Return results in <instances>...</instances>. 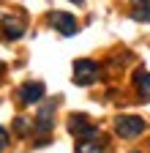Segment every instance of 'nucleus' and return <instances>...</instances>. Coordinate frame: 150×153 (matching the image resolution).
Masks as SVG:
<instances>
[{
    "label": "nucleus",
    "mask_w": 150,
    "mask_h": 153,
    "mask_svg": "<svg viewBox=\"0 0 150 153\" xmlns=\"http://www.w3.org/2000/svg\"><path fill=\"white\" fill-rule=\"evenodd\" d=\"M74 153H109V142L104 137H98V134H93V137L79 140L77 148H74Z\"/></svg>",
    "instance_id": "0eeeda50"
},
{
    "label": "nucleus",
    "mask_w": 150,
    "mask_h": 153,
    "mask_svg": "<svg viewBox=\"0 0 150 153\" xmlns=\"http://www.w3.org/2000/svg\"><path fill=\"white\" fill-rule=\"evenodd\" d=\"M131 16L137 22H150V0H131Z\"/></svg>",
    "instance_id": "1a4fd4ad"
},
{
    "label": "nucleus",
    "mask_w": 150,
    "mask_h": 153,
    "mask_svg": "<svg viewBox=\"0 0 150 153\" xmlns=\"http://www.w3.org/2000/svg\"><path fill=\"white\" fill-rule=\"evenodd\" d=\"M49 25L60 36H74L77 33V19H74L71 14H66V11H52L49 14Z\"/></svg>",
    "instance_id": "423d86ee"
},
{
    "label": "nucleus",
    "mask_w": 150,
    "mask_h": 153,
    "mask_svg": "<svg viewBox=\"0 0 150 153\" xmlns=\"http://www.w3.org/2000/svg\"><path fill=\"white\" fill-rule=\"evenodd\" d=\"M71 3H82V0H71Z\"/></svg>",
    "instance_id": "4468645a"
},
{
    "label": "nucleus",
    "mask_w": 150,
    "mask_h": 153,
    "mask_svg": "<svg viewBox=\"0 0 150 153\" xmlns=\"http://www.w3.org/2000/svg\"><path fill=\"white\" fill-rule=\"evenodd\" d=\"M0 25H3V36L8 38V41H16V38H22L25 30H27V16L22 11H11V14L3 16Z\"/></svg>",
    "instance_id": "f257e3e1"
},
{
    "label": "nucleus",
    "mask_w": 150,
    "mask_h": 153,
    "mask_svg": "<svg viewBox=\"0 0 150 153\" xmlns=\"http://www.w3.org/2000/svg\"><path fill=\"white\" fill-rule=\"evenodd\" d=\"M134 85H137V90H139L142 99H145V101H150V74H147V71H137Z\"/></svg>",
    "instance_id": "9d476101"
},
{
    "label": "nucleus",
    "mask_w": 150,
    "mask_h": 153,
    "mask_svg": "<svg viewBox=\"0 0 150 153\" xmlns=\"http://www.w3.org/2000/svg\"><path fill=\"white\" fill-rule=\"evenodd\" d=\"M68 131L74 134V137H79V140L93 137V134H98L96 123H93V120L87 118V115H71V118H68Z\"/></svg>",
    "instance_id": "20e7f679"
},
{
    "label": "nucleus",
    "mask_w": 150,
    "mask_h": 153,
    "mask_svg": "<svg viewBox=\"0 0 150 153\" xmlns=\"http://www.w3.org/2000/svg\"><path fill=\"white\" fill-rule=\"evenodd\" d=\"M44 93H47V88H44V82H25L19 90H16V99H19V104H38L41 99H44Z\"/></svg>",
    "instance_id": "39448f33"
},
{
    "label": "nucleus",
    "mask_w": 150,
    "mask_h": 153,
    "mask_svg": "<svg viewBox=\"0 0 150 153\" xmlns=\"http://www.w3.org/2000/svg\"><path fill=\"white\" fill-rule=\"evenodd\" d=\"M55 107H58V101H49V104H44L41 107V112L35 115V131H41V134H47V131H52V112H55Z\"/></svg>",
    "instance_id": "6e6552de"
},
{
    "label": "nucleus",
    "mask_w": 150,
    "mask_h": 153,
    "mask_svg": "<svg viewBox=\"0 0 150 153\" xmlns=\"http://www.w3.org/2000/svg\"><path fill=\"white\" fill-rule=\"evenodd\" d=\"M14 128H16V134H27V131H30L27 118H16V120H14Z\"/></svg>",
    "instance_id": "9b49d317"
},
{
    "label": "nucleus",
    "mask_w": 150,
    "mask_h": 153,
    "mask_svg": "<svg viewBox=\"0 0 150 153\" xmlns=\"http://www.w3.org/2000/svg\"><path fill=\"white\" fill-rule=\"evenodd\" d=\"M0 74H3V60H0Z\"/></svg>",
    "instance_id": "ddd939ff"
},
{
    "label": "nucleus",
    "mask_w": 150,
    "mask_h": 153,
    "mask_svg": "<svg viewBox=\"0 0 150 153\" xmlns=\"http://www.w3.org/2000/svg\"><path fill=\"white\" fill-rule=\"evenodd\" d=\"M6 145H8V131L0 128V150H6Z\"/></svg>",
    "instance_id": "f8f14e48"
},
{
    "label": "nucleus",
    "mask_w": 150,
    "mask_h": 153,
    "mask_svg": "<svg viewBox=\"0 0 150 153\" xmlns=\"http://www.w3.org/2000/svg\"><path fill=\"white\" fill-rule=\"evenodd\" d=\"M98 74H101V68H98V63H93V60H77L74 63V85H79V88H87V85H93L98 79Z\"/></svg>",
    "instance_id": "f03ea898"
},
{
    "label": "nucleus",
    "mask_w": 150,
    "mask_h": 153,
    "mask_svg": "<svg viewBox=\"0 0 150 153\" xmlns=\"http://www.w3.org/2000/svg\"><path fill=\"white\" fill-rule=\"evenodd\" d=\"M115 131L123 140H134V137H139V134L145 131V120L137 118V115H120V118L115 120Z\"/></svg>",
    "instance_id": "7ed1b4c3"
}]
</instances>
